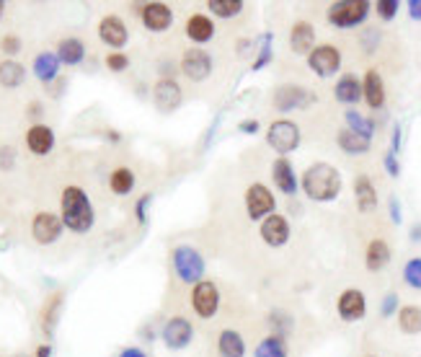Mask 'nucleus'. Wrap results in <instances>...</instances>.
Masks as SVG:
<instances>
[{
	"label": "nucleus",
	"mask_w": 421,
	"mask_h": 357,
	"mask_svg": "<svg viewBox=\"0 0 421 357\" xmlns=\"http://www.w3.org/2000/svg\"><path fill=\"white\" fill-rule=\"evenodd\" d=\"M26 80V68L18 62V59H0V85L8 88V91H16L21 88Z\"/></svg>",
	"instance_id": "nucleus-31"
},
{
	"label": "nucleus",
	"mask_w": 421,
	"mask_h": 357,
	"mask_svg": "<svg viewBox=\"0 0 421 357\" xmlns=\"http://www.w3.org/2000/svg\"><path fill=\"white\" fill-rule=\"evenodd\" d=\"M104 65L111 70V73H124L127 68H129V55L127 52H111L104 57Z\"/></svg>",
	"instance_id": "nucleus-44"
},
{
	"label": "nucleus",
	"mask_w": 421,
	"mask_h": 357,
	"mask_svg": "<svg viewBox=\"0 0 421 357\" xmlns=\"http://www.w3.org/2000/svg\"><path fill=\"white\" fill-rule=\"evenodd\" d=\"M171 267H173L176 280L189 285V288H194L197 282L207 280L204 277V272H207L204 254L197 246H192V244H178V246L171 248Z\"/></svg>",
	"instance_id": "nucleus-3"
},
{
	"label": "nucleus",
	"mask_w": 421,
	"mask_h": 357,
	"mask_svg": "<svg viewBox=\"0 0 421 357\" xmlns=\"http://www.w3.org/2000/svg\"><path fill=\"white\" fill-rule=\"evenodd\" d=\"M24 143H26V148H29V153L36 155V158H44V155H50L52 150H55L57 137H55V130H52L50 125L34 122L31 127L26 130Z\"/></svg>",
	"instance_id": "nucleus-18"
},
{
	"label": "nucleus",
	"mask_w": 421,
	"mask_h": 357,
	"mask_svg": "<svg viewBox=\"0 0 421 357\" xmlns=\"http://www.w3.org/2000/svg\"><path fill=\"white\" fill-rule=\"evenodd\" d=\"M248 44H251V39H238V42H236L238 55H245V52H248Z\"/></svg>",
	"instance_id": "nucleus-58"
},
{
	"label": "nucleus",
	"mask_w": 421,
	"mask_h": 357,
	"mask_svg": "<svg viewBox=\"0 0 421 357\" xmlns=\"http://www.w3.org/2000/svg\"><path fill=\"white\" fill-rule=\"evenodd\" d=\"M140 6V21L150 34H166L173 26V10L163 0H150V3H137Z\"/></svg>",
	"instance_id": "nucleus-9"
},
{
	"label": "nucleus",
	"mask_w": 421,
	"mask_h": 357,
	"mask_svg": "<svg viewBox=\"0 0 421 357\" xmlns=\"http://www.w3.org/2000/svg\"><path fill=\"white\" fill-rule=\"evenodd\" d=\"M308 68L318 78H331L341 70V52L336 44H315L308 55Z\"/></svg>",
	"instance_id": "nucleus-12"
},
{
	"label": "nucleus",
	"mask_w": 421,
	"mask_h": 357,
	"mask_svg": "<svg viewBox=\"0 0 421 357\" xmlns=\"http://www.w3.org/2000/svg\"><path fill=\"white\" fill-rule=\"evenodd\" d=\"M387 215H390L393 225H401V223H404V207H401V200H398L396 195H390V200H387Z\"/></svg>",
	"instance_id": "nucleus-45"
},
{
	"label": "nucleus",
	"mask_w": 421,
	"mask_h": 357,
	"mask_svg": "<svg viewBox=\"0 0 421 357\" xmlns=\"http://www.w3.org/2000/svg\"><path fill=\"white\" fill-rule=\"evenodd\" d=\"M344 122H346V127L352 130V132L367 137V140H372V137H375V130H378V125L372 122V117H364L362 111H357V109H346L344 111Z\"/></svg>",
	"instance_id": "nucleus-35"
},
{
	"label": "nucleus",
	"mask_w": 421,
	"mask_h": 357,
	"mask_svg": "<svg viewBox=\"0 0 421 357\" xmlns=\"http://www.w3.org/2000/svg\"><path fill=\"white\" fill-rule=\"evenodd\" d=\"M152 200H155V195H152V192H145V195L137 197V202H135V220H137V225H148V215H150Z\"/></svg>",
	"instance_id": "nucleus-42"
},
{
	"label": "nucleus",
	"mask_w": 421,
	"mask_h": 357,
	"mask_svg": "<svg viewBox=\"0 0 421 357\" xmlns=\"http://www.w3.org/2000/svg\"><path fill=\"white\" fill-rule=\"evenodd\" d=\"M408 238H411L413 244H421V223H413V225H411V233H408Z\"/></svg>",
	"instance_id": "nucleus-56"
},
{
	"label": "nucleus",
	"mask_w": 421,
	"mask_h": 357,
	"mask_svg": "<svg viewBox=\"0 0 421 357\" xmlns=\"http://www.w3.org/2000/svg\"><path fill=\"white\" fill-rule=\"evenodd\" d=\"M99 39L106 47H111V52H124L127 42H129V29L127 21L117 13H106L99 21Z\"/></svg>",
	"instance_id": "nucleus-15"
},
{
	"label": "nucleus",
	"mask_w": 421,
	"mask_h": 357,
	"mask_svg": "<svg viewBox=\"0 0 421 357\" xmlns=\"http://www.w3.org/2000/svg\"><path fill=\"white\" fill-rule=\"evenodd\" d=\"M160 340L173 352L186 349L194 342V323L186 316H171L169 321L163 323V329H160Z\"/></svg>",
	"instance_id": "nucleus-13"
},
{
	"label": "nucleus",
	"mask_w": 421,
	"mask_h": 357,
	"mask_svg": "<svg viewBox=\"0 0 421 357\" xmlns=\"http://www.w3.org/2000/svg\"><path fill=\"white\" fill-rule=\"evenodd\" d=\"M259 130H262V122H259V119H241V122H238V132H241V135H256V132H259Z\"/></svg>",
	"instance_id": "nucleus-50"
},
{
	"label": "nucleus",
	"mask_w": 421,
	"mask_h": 357,
	"mask_svg": "<svg viewBox=\"0 0 421 357\" xmlns=\"http://www.w3.org/2000/svg\"><path fill=\"white\" fill-rule=\"evenodd\" d=\"M406 10H408V16H411L413 21H421V0H408V3H406Z\"/></svg>",
	"instance_id": "nucleus-53"
},
{
	"label": "nucleus",
	"mask_w": 421,
	"mask_h": 357,
	"mask_svg": "<svg viewBox=\"0 0 421 357\" xmlns=\"http://www.w3.org/2000/svg\"><path fill=\"white\" fill-rule=\"evenodd\" d=\"M178 70H181V76H184L186 80L202 83V80H207V78L212 76L215 59H212V55L204 50V47H189V50H184V55H181Z\"/></svg>",
	"instance_id": "nucleus-8"
},
{
	"label": "nucleus",
	"mask_w": 421,
	"mask_h": 357,
	"mask_svg": "<svg viewBox=\"0 0 421 357\" xmlns=\"http://www.w3.org/2000/svg\"><path fill=\"white\" fill-rule=\"evenodd\" d=\"M62 308H65V293L62 290H55L47 295L44 300L42 311H39V326H42V334L47 340L55 337L57 332V323H59V316H62Z\"/></svg>",
	"instance_id": "nucleus-20"
},
{
	"label": "nucleus",
	"mask_w": 421,
	"mask_h": 357,
	"mask_svg": "<svg viewBox=\"0 0 421 357\" xmlns=\"http://www.w3.org/2000/svg\"><path fill=\"white\" fill-rule=\"evenodd\" d=\"M367 357H375V355H367Z\"/></svg>",
	"instance_id": "nucleus-60"
},
{
	"label": "nucleus",
	"mask_w": 421,
	"mask_h": 357,
	"mask_svg": "<svg viewBox=\"0 0 421 357\" xmlns=\"http://www.w3.org/2000/svg\"><path fill=\"white\" fill-rule=\"evenodd\" d=\"M253 357H290V347H287V340L279 337V334H269L264 337L256 349H253Z\"/></svg>",
	"instance_id": "nucleus-34"
},
{
	"label": "nucleus",
	"mask_w": 421,
	"mask_h": 357,
	"mask_svg": "<svg viewBox=\"0 0 421 357\" xmlns=\"http://www.w3.org/2000/svg\"><path fill=\"white\" fill-rule=\"evenodd\" d=\"M189 300H192V311L199 318H204V321H210V318H215V314L220 311V290L217 285L212 280H202L197 282L192 288V295H189Z\"/></svg>",
	"instance_id": "nucleus-10"
},
{
	"label": "nucleus",
	"mask_w": 421,
	"mask_h": 357,
	"mask_svg": "<svg viewBox=\"0 0 421 357\" xmlns=\"http://www.w3.org/2000/svg\"><path fill=\"white\" fill-rule=\"evenodd\" d=\"M34 357H52V344H50V342L39 344V347L34 349Z\"/></svg>",
	"instance_id": "nucleus-55"
},
{
	"label": "nucleus",
	"mask_w": 421,
	"mask_h": 357,
	"mask_svg": "<svg viewBox=\"0 0 421 357\" xmlns=\"http://www.w3.org/2000/svg\"><path fill=\"white\" fill-rule=\"evenodd\" d=\"M336 314L341 321L357 323L367 316V298L359 288H346L336 300Z\"/></svg>",
	"instance_id": "nucleus-16"
},
{
	"label": "nucleus",
	"mask_w": 421,
	"mask_h": 357,
	"mask_svg": "<svg viewBox=\"0 0 421 357\" xmlns=\"http://www.w3.org/2000/svg\"><path fill=\"white\" fill-rule=\"evenodd\" d=\"M26 114L31 119H39L44 114V106H42V102H29V106H26Z\"/></svg>",
	"instance_id": "nucleus-54"
},
{
	"label": "nucleus",
	"mask_w": 421,
	"mask_h": 357,
	"mask_svg": "<svg viewBox=\"0 0 421 357\" xmlns=\"http://www.w3.org/2000/svg\"><path fill=\"white\" fill-rule=\"evenodd\" d=\"M3 13H6V0H0V21H3Z\"/></svg>",
	"instance_id": "nucleus-59"
},
{
	"label": "nucleus",
	"mask_w": 421,
	"mask_h": 357,
	"mask_svg": "<svg viewBox=\"0 0 421 357\" xmlns=\"http://www.w3.org/2000/svg\"><path fill=\"white\" fill-rule=\"evenodd\" d=\"M13 163H16V148L3 145V148H0V171H10Z\"/></svg>",
	"instance_id": "nucleus-47"
},
{
	"label": "nucleus",
	"mask_w": 421,
	"mask_h": 357,
	"mask_svg": "<svg viewBox=\"0 0 421 357\" xmlns=\"http://www.w3.org/2000/svg\"><path fill=\"white\" fill-rule=\"evenodd\" d=\"M311 104H315V94L300 83H279L271 94V109L279 111V114L303 111Z\"/></svg>",
	"instance_id": "nucleus-6"
},
{
	"label": "nucleus",
	"mask_w": 421,
	"mask_h": 357,
	"mask_svg": "<svg viewBox=\"0 0 421 357\" xmlns=\"http://www.w3.org/2000/svg\"><path fill=\"white\" fill-rule=\"evenodd\" d=\"M65 233V225H62V218L59 213H50V210H42L31 218V238H34L39 246H52L57 244L59 238Z\"/></svg>",
	"instance_id": "nucleus-11"
},
{
	"label": "nucleus",
	"mask_w": 421,
	"mask_h": 357,
	"mask_svg": "<svg viewBox=\"0 0 421 357\" xmlns=\"http://www.w3.org/2000/svg\"><path fill=\"white\" fill-rule=\"evenodd\" d=\"M59 70H62V62H59L57 52L44 50V52H39L34 57V62H31V73H34V78L42 85H47V88L59 80Z\"/></svg>",
	"instance_id": "nucleus-22"
},
{
	"label": "nucleus",
	"mask_w": 421,
	"mask_h": 357,
	"mask_svg": "<svg viewBox=\"0 0 421 357\" xmlns=\"http://www.w3.org/2000/svg\"><path fill=\"white\" fill-rule=\"evenodd\" d=\"M271 181H274L277 192H282L285 197H295L300 192V178H297V171L290 158L271 161Z\"/></svg>",
	"instance_id": "nucleus-19"
},
{
	"label": "nucleus",
	"mask_w": 421,
	"mask_h": 357,
	"mask_svg": "<svg viewBox=\"0 0 421 357\" xmlns=\"http://www.w3.org/2000/svg\"><path fill=\"white\" fill-rule=\"evenodd\" d=\"M401 148H404V127H401V122H393V132H390V153H401Z\"/></svg>",
	"instance_id": "nucleus-49"
},
{
	"label": "nucleus",
	"mask_w": 421,
	"mask_h": 357,
	"mask_svg": "<svg viewBox=\"0 0 421 357\" xmlns=\"http://www.w3.org/2000/svg\"><path fill=\"white\" fill-rule=\"evenodd\" d=\"M372 10L370 0H338V3H331L329 10H326V21H329L334 29H357L367 21Z\"/></svg>",
	"instance_id": "nucleus-4"
},
{
	"label": "nucleus",
	"mask_w": 421,
	"mask_h": 357,
	"mask_svg": "<svg viewBox=\"0 0 421 357\" xmlns=\"http://www.w3.org/2000/svg\"><path fill=\"white\" fill-rule=\"evenodd\" d=\"M383 166H385L387 176H393V178L401 176V161H398L396 153H390V150H387V153L383 155Z\"/></svg>",
	"instance_id": "nucleus-48"
},
{
	"label": "nucleus",
	"mask_w": 421,
	"mask_h": 357,
	"mask_svg": "<svg viewBox=\"0 0 421 357\" xmlns=\"http://www.w3.org/2000/svg\"><path fill=\"white\" fill-rule=\"evenodd\" d=\"M104 135L109 143H122V132H117V130H104Z\"/></svg>",
	"instance_id": "nucleus-57"
},
{
	"label": "nucleus",
	"mask_w": 421,
	"mask_h": 357,
	"mask_svg": "<svg viewBox=\"0 0 421 357\" xmlns=\"http://www.w3.org/2000/svg\"><path fill=\"white\" fill-rule=\"evenodd\" d=\"M57 57L65 68H78L85 59V42L80 36H62L57 42Z\"/></svg>",
	"instance_id": "nucleus-27"
},
{
	"label": "nucleus",
	"mask_w": 421,
	"mask_h": 357,
	"mask_svg": "<svg viewBox=\"0 0 421 357\" xmlns=\"http://www.w3.org/2000/svg\"><path fill=\"white\" fill-rule=\"evenodd\" d=\"M334 96L338 104H346V106L359 104L362 102V78L354 76V73H344L334 85Z\"/></svg>",
	"instance_id": "nucleus-26"
},
{
	"label": "nucleus",
	"mask_w": 421,
	"mask_h": 357,
	"mask_svg": "<svg viewBox=\"0 0 421 357\" xmlns=\"http://www.w3.org/2000/svg\"><path fill=\"white\" fill-rule=\"evenodd\" d=\"M24 50V42L18 34H3L0 36V52L6 55V59H16L18 52Z\"/></svg>",
	"instance_id": "nucleus-41"
},
{
	"label": "nucleus",
	"mask_w": 421,
	"mask_h": 357,
	"mask_svg": "<svg viewBox=\"0 0 421 357\" xmlns=\"http://www.w3.org/2000/svg\"><path fill=\"white\" fill-rule=\"evenodd\" d=\"M184 31H186V39L194 42L197 47H202V44L212 42L215 34H217V26H215V18L207 16V13H192V16L186 18L184 24Z\"/></svg>",
	"instance_id": "nucleus-21"
},
{
	"label": "nucleus",
	"mask_w": 421,
	"mask_h": 357,
	"mask_svg": "<svg viewBox=\"0 0 421 357\" xmlns=\"http://www.w3.org/2000/svg\"><path fill=\"white\" fill-rule=\"evenodd\" d=\"M271 42H274V31H264V34L259 36V52H256V59H253V65H251L253 73L264 70L271 59H274V47H271Z\"/></svg>",
	"instance_id": "nucleus-37"
},
{
	"label": "nucleus",
	"mask_w": 421,
	"mask_h": 357,
	"mask_svg": "<svg viewBox=\"0 0 421 357\" xmlns=\"http://www.w3.org/2000/svg\"><path fill=\"white\" fill-rule=\"evenodd\" d=\"M181 102H184V91H181V83L176 78H158L152 83V104L158 111L171 114L181 106Z\"/></svg>",
	"instance_id": "nucleus-14"
},
{
	"label": "nucleus",
	"mask_w": 421,
	"mask_h": 357,
	"mask_svg": "<svg viewBox=\"0 0 421 357\" xmlns=\"http://www.w3.org/2000/svg\"><path fill=\"white\" fill-rule=\"evenodd\" d=\"M59 218H62V225L70 233H78L83 236L93 228L96 223V210H93V202L88 192L78 184H68L59 195Z\"/></svg>",
	"instance_id": "nucleus-1"
},
{
	"label": "nucleus",
	"mask_w": 421,
	"mask_h": 357,
	"mask_svg": "<svg viewBox=\"0 0 421 357\" xmlns=\"http://www.w3.org/2000/svg\"><path fill=\"white\" fill-rule=\"evenodd\" d=\"M269 326H271V334H279V337H290L292 334V326H295V321H292V316L287 314V311H279V308H274L269 314Z\"/></svg>",
	"instance_id": "nucleus-38"
},
{
	"label": "nucleus",
	"mask_w": 421,
	"mask_h": 357,
	"mask_svg": "<svg viewBox=\"0 0 421 357\" xmlns=\"http://www.w3.org/2000/svg\"><path fill=\"white\" fill-rule=\"evenodd\" d=\"M390 246H387L385 238H372L367 248H364V267L370 272H383L387 264H390Z\"/></svg>",
	"instance_id": "nucleus-28"
},
{
	"label": "nucleus",
	"mask_w": 421,
	"mask_h": 357,
	"mask_svg": "<svg viewBox=\"0 0 421 357\" xmlns=\"http://www.w3.org/2000/svg\"><path fill=\"white\" fill-rule=\"evenodd\" d=\"M404 282L408 288L421 290V256H411L404 264Z\"/></svg>",
	"instance_id": "nucleus-39"
},
{
	"label": "nucleus",
	"mask_w": 421,
	"mask_h": 357,
	"mask_svg": "<svg viewBox=\"0 0 421 357\" xmlns=\"http://www.w3.org/2000/svg\"><path fill=\"white\" fill-rule=\"evenodd\" d=\"M396 318H398V329L404 334H408V337L421 334V306H413V303L401 306Z\"/></svg>",
	"instance_id": "nucleus-33"
},
{
	"label": "nucleus",
	"mask_w": 421,
	"mask_h": 357,
	"mask_svg": "<svg viewBox=\"0 0 421 357\" xmlns=\"http://www.w3.org/2000/svg\"><path fill=\"white\" fill-rule=\"evenodd\" d=\"M243 202H245V213H248V218L253 223H264L269 215L277 213V197L262 181H253L251 187L245 189Z\"/></svg>",
	"instance_id": "nucleus-7"
},
{
	"label": "nucleus",
	"mask_w": 421,
	"mask_h": 357,
	"mask_svg": "<svg viewBox=\"0 0 421 357\" xmlns=\"http://www.w3.org/2000/svg\"><path fill=\"white\" fill-rule=\"evenodd\" d=\"M354 202H357V210L359 213H375L378 210V189H375V181H372L367 174H359L354 178Z\"/></svg>",
	"instance_id": "nucleus-25"
},
{
	"label": "nucleus",
	"mask_w": 421,
	"mask_h": 357,
	"mask_svg": "<svg viewBox=\"0 0 421 357\" xmlns=\"http://www.w3.org/2000/svg\"><path fill=\"white\" fill-rule=\"evenodd\" d=\"M220 122H222V117H220V114H215V117H212V122H210V127H207V135H204V148H210V145H212V137H215V132H217Z\"/></svg>",
	"instance_id": "nucleus-51"
},
{
	"label": "nucleus",
	"mask_w": 421,
	"mask_h": 357,
	"mask_svg": "<svg viewBox=\"0 0 421 357\" xmlns=\"http://www.w3.org/2000/svg\"><path fill=\"white\" fill-rule=\"evenodd\" d=\"M313 47H315V26L305 18H297L292 29H290V50L295 55H311Z\"/></svg>",
	"instance_id": "nucleus-24"
},
{
	"label": "nucleus",
	"mask_w": 421,
	"mask_h": 357,
	"mask_svg": "<svg viewBox=\"0 0 421 357\" xmlns=\"http://www.w3.org/2000/svg\"><path fill=\"white\" fill-rule=\"evenodd\" d=\"M204 6H207V10H210V16L220 18V21L241 16V13H243V8H245L243 0H207Z\"/></svg>",
	"instance_id": "nucleus-36"
},
{
	"label": "nucleus",
	"mask_w": 421,
	"mask_h": 357,
	"mask_svg": "<svg viewBox=\"0 0 421 357\" xmlns=\"http://www.w3.org/2000/svg\"><path fill=\"white\" fill-rule=\"evenodd\" d=\"M259 233H262V241L271 248H282L290 244V236H292V225L282 213L269 215L264 223H259Z\"/></svg>",
	"instance_id": "nucleus-17"
},
{
	"label": "nucleus",
	"mask_w": 421,
	"mask_h": 357,
	"mask_svg": "<svg viewBox=\"0 0 421 357\" xmlns=\"http://www.w3.org/2000/svg\"><path fill=\"white\" fill-rule=\"evenodd\" d=\"M135 184H137V176H135V171L129 169V166H117V169L109 174V189L117 197L132 195Z\"/></svg>",
	"instance_id": "nucleus-32"
},
{
	"label": "nucleus",
	"mask_w": 421,
	"mask_h": 357,
	"mask_svg": "<svg viewBox=\"0 0 421 357\" xmlns=\"http://www.w3.org/2000/svg\"><path fill=\"white\" fill-rule=\"evenodd\" d=\"M117 357H150L148 352H145L143 347H135V344H129V347L124 349H119V355Z\"/></svg>",
	"instance_id": "nucleus-52"
},
{
	"label": "nucleus",
	"mask_w": 421,
	"mask_h": 357,
	"mask_svg": "<svg viewBox=\"0 0 421 357\" xmlns=\"http://www.w3.org/2000/svg\"><path fill=\"white\" fill-rule=\"evenodd\" d=\"M398 311H401V298H398V293H385L383 300H380V316H383V318H393V316H398Z\"/></svg>",
	"instance_id": "nucleus-43"
},
{
	"label": "nucleus",
	"mask_w": 421,
	"mask_h": 357,
	"mask_svg": "<svg viewBox=\"0 0 421 357\" xmlns=\"http://www.w3.org/2000/svg\"><path fill=\"white\" fill-rule=\"evenodd\" d=\"M362 99H364V104H367L372 111H380L383 106H385V102H387L385 80H383V76H380L375 68L367 70V73H364V78H362Z\"/></svg>",
	"instance_id": "nucleus-23"
},
{
	"label": "nucleus",
	"mask_w": 421,
	"mask_h": 357,
	"mask_svg": "<svg viewBox=\"0 0 421 357\" xmlns=\"http://www.w3.org/2000/svg\"><path fill=\"white\" fill-rule=\"evenodd\" d=\"M300 187H303V195L313 202H334L344 189V178L334 163L315 161L303 171Z\"/></svg>",
	"instance_id": "nucleus-2"
},
{
	"label": "nucleus",
	"mask_w": 421,
	"mask_h": 357,
	"mask_svg": "<svg viewBox=\"0 0 421 357\" xmlns=\"http://www.w3.org/2000/svg\"><path fill=\"white\" fill-rule=\"evenodd\" d=\"M380 29H367V31H364L362 34V39H359V42H362V50L364 52H375L378 50V44H380Z\"/></svg>",
	"instance_id": "nucleus-46"
},
{
	"label": "nucleus",
	"mask_w": 421,
	"mask_h": 357,
	"mask_svg": "<svg viewBox=\"0 0 421 357\" xmlns=\"http://www.w3.org/2000/svg\"><path fill=\"white\" fill-rule=\"evenodd\" d=\"M372 6H375V13H378L380 21H393L404 3H401V0H378V3H372Z\"/></svg>",
	"instance_id": "nucleus-40"
},
{
	"label": "nucleus",
	"mask_w": 421,
	"mask_h": 357,
	"mask_svg": "<svg viewBox=\"0 0 421 357\" xmlns=\"http://www.w3.org/2000/svg\"><path fill=\"white\" fill-rule=\"evenodd\" d=\"M217 355L220 357H245V340L236 329H222L217 334Z\"/></svg>",
	"instance_id": "nucleus-29"
},
{
	"label": "nucleus",
	"mask_w": 421,
	"mask_h": 357,
	"mask_svg": "<svg viewBox=\"0 0 421 357\" xmlns=\"http://www.w3.org/2000/svg\"><path fill=\"white\" fill-rule=\"evenodd\" d=\"M303 143V132L300 125L292 119H274L269 127H266V145L277 153V158H287V155L297 150Z\"/></svg>",
	"instance_id": "nucleus-5"
},
{
	"label": "nucleus",
	"mask_w": 421,
	"mask_h": 357,
	"mask_svg": "<svg viewBox=\"0 0 421 357\" xmlns=\"http://www.w3.org/2000/svg\"><path fill=\"white\" fill-rule=\"evenodd\" d=\"M336 145L344 150L346 155H364V153H370L372 140L357 135V132H352L349 127H341L338 130V135H336Z\"/></svg>",
	"instance_id": "nucleus-30"
}]
</instances>
